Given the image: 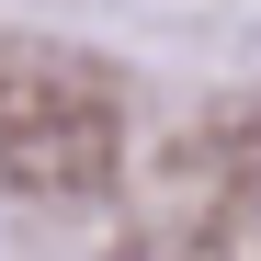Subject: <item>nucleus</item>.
<instances>
[{"label":"nucleus","instance_id":"1","mask_svg":"<svg viewBox=\"0 0 261 261\" xmlns=\"http://www.w3.org/2000/svg\"><path fill=\"white\" fill-rule=\"evenodd\" d=\"M0 159H12L23 182H46V193H80V182H102V159H114V125H102V102L57 91L46 114H0Z\"/></svg>","mask_w":261,"mask_h":261}]
</instances>
